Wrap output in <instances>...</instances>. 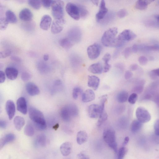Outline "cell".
<instances>
[{
  "label": "cell",
  "mask_w": 159,
  "mask_h": 159,
  "mask_svg": "<svg viewBox=\"0 0 159 159\" xmlns=\"http://www.w3.org/2000/svg\"><path fill=\"white\" fill-rule=\"evenodd\" d=\"M118 29L113 27L109 29L103 35L101 41L103 45L106 47L120 48L123 47L125 42L119 40L116 37Z\"/></svg>",
  "instance_id": "6da1fadb"
},
{
  "label": "cell",
  "mask_w": 159,
  "mask_h": 159,
  "mask_svg": "<svg viewBox=\"0 0 159 159\" xmlns=\"http://www.w3.org/2000/svg\"><path fill=\"white\" fill-rule=\"evenodd\" d=\"M29 115L37 129L44 131L47 128L46 121L42 113L34 107L31 106L28 109Z\"/></svg>",
  "instance_id": "7a4b0ae2"
},
{
  "label": "cell",
  "mask_w": 159,
  "mask_h": 159,
  "mask_svg": "<svg viewBox=\"0 0 159 159\" xmlns=\"http://www.w3.org/2000/svg\"><path fill=\"white\" fill-rule=\"evenodd\" d=\"M104 139L109 147L115 153L118 152V145L116 134L114 130L107 128L104 130L103 134Z\"/></svg>",
  "instance_id": "3957f363"
},
{
  "label": "cell",
  "mask_w": 159,
  "mask_h": 159,
  "mask_svg": "<svg viewBox=\"0 0 159 159\" xmlns=\"http://www.w3.org/2000/svg\"><path fill=\"white\" fill-rule=\"evenodd\" d=\"M52 14L56 20H62L64 18V2L61 1H53L51 5Z\"/></svg>",
  "instance_id": "277c9868"
},
{
  "label": "cell",
  "mask_w": 159,
  "mask_h": 159,
  "mask_svg": "<svg viewBox=\"0 0 159 159\" xmlns=\"http://www.w3.org/2000/svg\"><path fill=\"white\" fill-rule=\"evenodd\" d=\"M136 116L137 120L142 123L149 122L151 116L148 111L142 107H139L136 111Z\"/></svg>",
  "instance_id": "5b68a950"
},
{
  "label": "cell",
  "mask_w": 159,
  "mask_h": 159,
  "mask_svg": "<svg viewBox=\"0 0 159 159\" xmlns=\"http://www.w3.org/2000/svg\"><path fill=\"white\" fill-rule=\"evenodd\" d=\"M66 10L68 15L74 20L78 21L80 18L78 6L73 3H68L66 6Z\"/></svg>",
  "instance_id": "8992f818"
},
{
  "label": "cell",
  "mask_w": 159,
  "mask_h": 159,
  "mask_svg": "<svg viewBox=\"0 0 159 159\" xmlns=\"http://www.w3.org/2000/svg\"><path fill=\"white\" fill-rule=\"evenodd\" d=\"M101 47L97 43L89 46L87 49L88 54L89 58L91 60L96 59L100 55Z\"/></svg>",
  "instance_id": "52a82bcc"
},
{
  "label": "cell",
  "mask_w": 159,
  "mask_h": 159,
  "mask_svg": "<svg viewBox=\"0 0 159 159\" xmlns=\"http://www.w3.org/2000/svg\"><path fill=\"white\" fill-rule=\"evenodd\" d=\"M104 111L101 109L99 105L96 104L91 105L88 108L89 116L92 118H98L101 113Z\"/></svg>",
  "instance_id": "ba28073f"
},
{
  "label": "cell",
  "mask_w": 159,
  "mask_h": 159,
  "mask_svg": "<svg viewBox=\"0 0 159 159\" xmlns=\"http://www.w3.org/2000/svg\"><path fill=\"white\" fill-rule=\"evenodd\" d=\"M136 37V35L132 31L126 30L122 32L117 38L119 40L125 42L132 40Z\"/></svg>",
  "instance_id": "9c48e42d"
},
{
  "label": "cell",
  "mask_w": 159,
  "mask_h": 159,
  "mask_svg": "<svg viewBox=\"0 0 159 159\" xmlns=\"http://www.w3.org/2000/svg\"><path fill=\"white\" fill-rule=\"evenodd\" d=\"M65 23V19L54 20L51 26V32L55 34H58L63 30L64 25Z\"/></svg>",
  "instance_id": "30bf717a"
},
{
  "label": "cell",
  "mask_w": 159,
  "mask_h": 159,
  "mask_svg": "<svg viewBox=\"0 0 159 159\" xmlns=\"http://www.w3.org/2000/svg\"><path fill=\"white\" fill-rule=\"evenodd\" d=\"M108 9L106 8L105 1L103 0L101 2L99 9L96 15L97 21L100 22L103 20L108 12Z\"/></svg>",
  "instance_id": "8fae6325"
},
{
  "label": "cell",
  "mask_w": 159,
  "mask_h": 159,
  "mask_svg": "<svg viewBox=\"0 0 159 159\" xmlns=\"http://www.w3.org/2000/svg\"><path fill=\"white\" fill-rule=\"evenodd\" d=\"M25 88L27 93L31 96L38 95L40 93V90L38 87L33 82L27 83L26 84Z\"/></svg>",
  "instance_id": "7c38bea8"
},
{
  "label": "cell",
  "mask_w": 159,
  "mask_h": 159,
  "mask_svg": "<svg viewBox=\"0 0 159 159\" xmlns=\"http://www.w3.org/2000/svg\"><path fill=\"white\" fill-rule=\"evenodd\" d=\"M5 108L9 119L10 120H11L15 115L16 112L15 104L12 101L8 100L6 103Z\"/></svg>",
  "instance_id": "4fadbf2b"
},
{
  "label": "cell",
  "mask_w": 159,
  "mask_h": 159,
  "mask_svg": "<svg viewBox=\"0 0 159 159\" xmlns=\"http://www.w3.org/2000/svg\"><path fill=\"white\" fill-rule=\"evenodd\" d=\"M18 110L22 113L26 114L27 113V108L26 101L23 97L19 98L17 102Z\"/></svg>",
  "instance_id": "5bb4252c"
},
{
  "label": "cell",
  "mask_w": 159,
  "mask_h": 159,
  "mask_svg": "<svg viewBox=\"0 0 159 159\" xmlns=\"http://www.w3.org/2000/svg\"><path fill=\"white\" fill-rule=\"evenodd\" d=\"M33 15L31 11L27 8L22 10L19 14L20 19L24 22H29L32 19Z\"/></svg>",
  "instance_id": "9a60e30c"
},
{
  "label": "cell",
  "mask_w": 159,
  "mask_h": 159,
  "mask_svg": "<svg viewBox=\"0 0 159 159\" xmlns=\"http://www.w3.org/2000/svg\"><path fill=\"white\" fill-rule=\"evenodd\" d=\"M52 22V19L49 15H46L42 18L40 27L42 30L47 31L50 28Z\"/></svg>",
  "instance_id": "2e32d148"
},
{
  "label": "cell",
  "mask_w": 159,
  "mask_h": 159,
  "mask_svg": "<svg viewBox=\"0 0 159 159\" xmlns=\"http://www.w3.org/2000/svg\"><path fill=\"white\" fill-rule=\"evenodd\" d=\"M69 38L72 42H78L80 40L81 34L80 30L77 28L72 29L70 32Z\"/></svg>",
  "instance_id": "e0dca14e"
},
{
  "label": "cell",
  "mask_w": 159,
  "mask_h": 159,
  "mask_svg": "<svg viewBox=\"0 0 159 159\" xmlns=\"http://www.w3.org/2000/svg\"><path fill=\"white\" fill-rule=\"evenodd\" d=\"M60 114L62 120L65 122H68L72 117V114L68 105L63 107L60 111Z\"/></svg>",
  "instance_id": "ac0fdd59"
},
{
  "label": "cell",
  "mask_w": 159,
  "mask_h": 159,
  "mask_svg": "<svg viewBox=\"0 0 159 159\" xmlns=\"http://www.w3.org/2000/svg\"><path fill=\"white\" fill-rule=\"evenodd\" d=\"M100 82V79L95 76H89L88 85L89 87L96 91L98 89Z\"/></svg>",
  "instance_id": "d6986e66"
},
{
  "label": "cell",
  "mask_w": 159,
  "mask_h": 159,
  "mask_svg": "<svg viewBox=\"0 0 159 159\" xmlns=\"http://www.w3.org/2000/svg\"><path fill=\"white\" fill-rule=\"evenodd\" d=\"M5 72L7 78L11 80H15L18 75V70L12 67L7 68L6 69Z\"/></svg>",
  "instance_id": "ffe728a7"
},
{
  "label": "cell",
  "mask_w": 159,
  "mask_h": 159,
  "mask_svg": "<svg viewBox=\"0 0 159 159\" xmlns=\"http://www.w3.org/2000/svg\"><path fill=\"white\" fill-rule=\"evenodd\" d=\"M95 97L94 92L91 90H86L82 94V100L84 103H88L94 100Z\"/></svg>",
  "instance_id": "44dd1931"
},
{
  "label": "cell",
  "mask_w": 159,
  "mask_h": 159,
  "mask_svg": "<svg viewBox=\"0 0 159 159\" xmlns=\"http://www.w3.org/2000/svg\"><path fill=\"white\" fill-rule=\"evenodd\" d=\"M15 139V136L12 133L6 134L1 139L0 148L2 149L6 144L13 141Z\"/></svg>",
  "instance_id": "7402d4cb"
},
{
  "label": "cell",
  "mask_w": 159,
  "mask_h": 159,
  "mask_svg": "<svg viewBox=\"0 0 159 159\" xmlns=\"http://www.w3.org/2000/svg\"><path fill=\"white\" fill-rule=\"evenodd\" d=\"M72 147V144L70 142H66L63 143L60 147L61 154L65 156L69 155L71 153Z\"/></svg>",
  "instance_id": "603a6c76"
},
{
  "label": "cell",
  "mask_w": 159,
  "mask_h": 159,
  "mask_svg": "<svg viewBox=\"0 0 159 159\" xmlns=\"http://www.w3.org/2000/svg\"><path fill=\"white\" fill-rule=\"evenodd\" d=\"M89 71L94 74H100L103 70V66L99 63L93 64L91 65L88 69Z\"/></svg>",
  "instance_id": "cb8c5ba5"
},
{
  "label": "cell",
  "mask_w": 159,
  "mask_h": 159,
  "mask_svg": "<svg viewBox=\"0 0 159 159\" xmlns=\"http://www.w3.org/2000/svg\"><path fill=\"white\" fill-rule=\"evenodd\" d=\"M47 144V139L45 135L41 134L36 137L35 141V146L37 147H45Z\"/></svg>",
  "instance_id": "d4e9b609"
},
{
  "label": "cell",
  "mask_w": 159,
  "mask_h": 159,
  "mask_svg": "<svg viewBox=\"0 0 159 159\" xmlns=\"http://www.w3.org/2000/svg\"><path fill=\"white\" fill-rule=\"evenodd\" d=\"M138 51H158L159 45L158 44H154L151 46L144 45H137Z\"/></svg>",
  "instance_id": "484cf974"
},
{
  "label": "cell",
  "mask_w": 159,
  "mask_h": 159,
  "mask_svg": "<svg viewBox=\"0 0 159 159\" xmlns=\"http://www.w3.org/2000/svg\"><path fill=\"white\" fill-rule=\"evenodd\" d=\"M13 123L15 128L18 131H20L25 124V121L23 118L17 116L14 118Z\"/></svg>",
  "instance_id": "4316f807"
},
{
  "label": "cell",
  "mask_w": 159,
  "mask_h": 159,
  "mask_svg": "<svg viewBox=\"0 0 159 159\" xmlns=\"http://www.w3.org/2000/svg\"><path fill=\"white\" fill-rule=\"evenodd\" d=\"M153 0H150V1H143V0H139L137 1L135 5L136 8L140 10H144L146 9L148 7V5L153 2Z\"/></svg>",
  "instance_id": "83f0119b"
},
{
  "label": "cell",
  "mask_w": 159,
  "mask_h": 159,
  "mask_svg": "<svg viewBox=\"0 0 159 159\" xmlns=\"http://www.w3.org/2000/svg\"><path fill=\"white\" fill-rule=\"evenodd\" d=\"M88 136L87 133L84 131H80L77 134V141L79 144H82L88 141Z\"/></svg>",
  "instance_id": "f1b7e54d"
},
{
  "label": "cell",
  "mask_w": 159,
  "mask_h": 159,
  "mask_svg": "<svg viewBox=\"0 0 159 159\" xmlns=\"http://www.w3.org/2000/svg\"><path fill=\"white\" fill-rule=\"evenodd\" d=\"M59 43L60 46L66 49L70 48L74 45L73 42L68 38H64L60 40Z\"/></svg>",
  "instance_id": "f546056e"
},
{
  "label": "cell",
  "mask_w": 159,
  "mask_h": 159,
  "mask_svg": "<svg viewBox=\"0 0 159 159\" xmlns=\"http://www.w3.org/2000/svg\"><path fill=\"white\" fill-rule=\"evenodd\" d=\"M5 15L6 18L9 22L14 24L17 22L18 20L15 14L11 10L7 11Z\"/></svg>",
  "instance_id": "4dcf8cb0"
},
{
  "label": "cell",
  "mask_w": 159,
  "mask_h": 159,
  "mask_svg": "<svg viewBox=\"0 0 159 159\" xmlns=\"http://www.w3.org/2000/svg\"><path fill=\"white\" fill-rule=\"evenodd\" d=\"M142 125V123L138 120L134 121L131 126V131L134 133L138 132L141 128Z\"/></svg>",
  "instance_id": "1f68e13d"
},
{
  "label": "cell",
  "mask_w": 159,
  "mask_h": 159,
  "mask_svg": "<svg viewBox=\"0 0 159 159\" xmlns=\"http://www.w3.org/2000/svg\"><path fill=\"white\" fill-rule=\"evenodd\" d=\"M128 98V94L125 91H122L117 95V99L118 102L123 103L126 102Z\"/></svg>",
  "instance_id": "d6a6232c"
},
{
  "label": "cell",
  "mask_w": 159,
  "mask_h": 159,
  "mask_svg": "<svg viewBox=\"0 0 159 159\" xmlns=\"http://www.w3.org/2000/svg\"><path fill=\"white\" fill-rule=\"evenodd\" d=\"M111 58L110 54L108 53L105 54L102 60L105 63L104 70L105 73L108 72L111 68V65L108 63L111 59Z\"/></svg>",
  "instance_id": "836d02e7"
},
{
  "label": "cell",
  "mask_w": 159,
  "mask_h": 159,
  "mask_svg": "<svg viewBox=\"0 0 159 159\" xmlns=\"http://www.w3.org/2000/svg\"><path fill=\"white\" fill-rule=\"evenodd\" d=\"M25 134L28 137H32L35 134V130L33 126L30 124H27L24 129Z\"/></svg>",
  "instance_id": "e575fe53"
},
{
  "label": "cell",
  "mask_w": 159,
  "mask_h": 159,
  "mask_svg": "<svg viewBox=\"0 0 159 159\" xmlns=\"http://www.w3.org/2000/svg\"><path fill=\"white\" fill-rule=\"evenodd\" d=\"M108 117L107 113L104 111L100 114L97 123V125L100 126L104 123L108 119Z\"/></svg>",
  "instance_id": "d590c367"
},
{
  "label": "cell",
  "mask_w": 159,
  "mask_h": 159,
  "mask_svg": "<svg viewBox=\"0 0 159 159\" xmlns=\"http://www.w3.org/2000/svg\"><path fill=\"white\" fill-rule=\"evenodd\" d=\"M144 81H141L139 82L134 87L133 91L134 93L137 94H140L143 91L144 89Z\"/></svg>",
  "instance_id": "8d00e7d4"
},
{
  "label": "cell",
  "mask_w": 159,
  "mask_h": 159,
  "mask_svg": "<svg viewBox=\"0 0 159 159\" xmlns=\"http://www.w3.org/2000/svg\"><path fill=\"white\" fill-rule=\"evenodd\" d=\"M78 6L79 9L80 18L84 19L87 17L89 14L88 11L83 6L79 5Z\"/></svg>",
  "instance_id": "74e56055"
},
{
  "label": "cell",
  "mask_w": 159,
  "mask_h": 159,
  "mask_svg": "<svg viewBox=\"0 0 159 159\" xmlns=\"http://www.w3.org/2000/svg\"><path fill=\"white\" fill-rule=\"evenodd\" d=\"M154 20L151 19L147 20L145 21L144 23L147 26L149 27L158 28L159 21L154 18Z\"/></svg>",
  "instance_id": "f35d334b"
},
{
  "label": "cell",
  "mask_w": 159,
  "mask_h": 159,
  "mask_svg": "<svg viewBox=\"0 0 159 159\" xmlns=\"http://www.w3.org/2000/svg\"><path fill=\"white\" fill-rule=\"evenodd\" d=\"M28 4L29 5L34 8L38 10L39 9L41 6V2L40 1H35V0H30L28 1Z\"/></svg>",
  "instance_id": "ab89813d"
},
{
  "label": "cell",
  "mask_w": 159,
  "mask_h": 159,
  "mask_svg": "<svg viewBox=\"0 0 159 159\" xmlns=\"http://www.w3.org/2000/svg\"><path fill=\"white\" fill-rule=\"evenodd\" d=\"M9 22L6 18H1L0 19V28L2 31L5 30L7 28Z\"/></svg>",
  "instance_id": "60d3db41"
},
{
  "label": "cell",
  "mask_w": 159,
  "mask_h": 159,
  "mask_svg": "<svg viewBox=\"0 0 159 159\" xmlns=\"http://www.w3.org/2000/svg\"><path fill=\"white\" fill-rule=\"evenodd\" d=\"M114 15L113 12H111L107 14L104 19L100 22L107 24L111 22L114 18Z\"/></svg>",
  "instance_id": "b9f144b4"
},
{
  "label": "cell",
  "mask_w": 159,
  "mask_h": 159,
  "mask_svg": "<svg viewBox=\"0 0 159 159\" xmlns=\"http://www.w3.org/2000/svg\"><path fill=\"white\" fill-rule=\"evenodd\" d=\"M138 98L137 94L133 93L130 95L128 98V102L132 104H135L137 102Z\"/></svg>",
  "instance_id": "7bdbcfd3"
},
{
  "label": "cell",
  "mask_w": 159,
  "mask_h": 159,
  "mask_svg": "<svg viewBox=\"0 0 159 159\" xmlns=\"http://www.w3.org/2000/svg\"><path fill=\"white\" fill-rule=\"evenodd\" d=\"M127 152L128 150L126 148L124 147L121 148L118 153V158L123 159L126 155Z\"/></svg>",
  "instance_id": "ee69618b"
},
{
  "label": "cell",
  "mask_w": 159,
  "mask_h": 159,
  "mask_svg": "<svg viewBox=\"0 0 159 159\" xmlns=\"http://www.w3.org/2000/svg\"><path fill=\"white\" fill-rule=\"evenodd\" d=\"M159 69L157 68L151 70L149 73V75L153 79H156L159 77Z\"/></svg>",
  "instance_id": "f6af8a7d"
},
{
  "label": "cell",
  "mask_w": 159,
  "mask_h": 159,
  "mask_svg": "<svg viewBox=\"0 0 159 159\" xmlns=\"http://www.w3.org/2000/svg\"><path fill=\"white\" fill-rule=\"evenodd\" d=\"M107 101V95H105L101 97L99 106L103 111H104V107Z\"/></svg>",
  "instance_id": "bcb514c9"
},
{
  "label": "cell",
  "mask_w": 159,
  "mask_h": 159,
  "mask_svg": "<svg viewBox=\"0 0 159 159\" xmlns=\"http://www.w3.org/2000/svg\"><path fill=\"white\" fill-rule=\"evenodd\" d=\"M82 92V90L79 87L75 88L73 91V97L74 99L78 98L79 94Z\"/></svg>",
  "instance_id": "7dc6e473"
},
{
  "label": "cell",
  "mask_w": 159,
  "mask_h": 159,
  "mask_svg": "<svg viewBox=\"0 0 159 159\" xmlns=\"http://www.w3.org/2000/svg\"><path fill=\"white\" fill-rule=\"evenodd\" d=\"M11 51L9 50H6L2 51L0 53L1 58L4 59L9 56L11 54Z\"/></svg>",
  "instance_id": "c3c4849f"
},
{
  "label": "cell",
  "mask_w": 159,
  "mask_h": 159,
  "mask_svg": "<svg viewBox=\"0 0 159 159\" xmlns=\"http://www.w3.org/2000/svg\"><path fill=\"white\" fill-rule=\"evenodd\" d=\"M31 75L28 72H25L22 73L21 76V78L22 80L24 81H27L29 80L31 78Z\"/></svg>",
  "instance_id": "681fc988"
},
{
  "label": "cell",
  "mask_w": 159,
  "mask_h": 159,
  "mask_svg": "<svg viewBox=\"0 0 159 159\" xmlns=\"http://www.w3.org/2000/svg\"><path fill=\"white\" fill-rule=\"evenodd\" d=\"M139 63L141 65H144L147 64L148 62V59L146 57L142 56L139 57L138 59Z\"/></svg>",
  "instance_id": "f907efd6"
},
{
  "label": "cell",
  "mask_w": 159,
  "mask_h": 159,
  "mask_svg": "<svg viewBox=\"0 0 159 159\" xmlns=\"http://www.w3.org/2000/svg\"><path fill=\"white\" fill-rule=\"evenodd\" d=\"M128 14L127 10L125 9H122L119 11L118 13V15L120 18H123L125 17Z\"/></svg>",
  "instance_id": "816d5d0a"
},
{
  "label": "cell",
  "mask_w": 159,
  "mask_h": 159,
  "mask_svg": "<svg viewBox=\"0 0 159 159\" xmlns=\"http://www.w3.org/2000/svg\"><path fill=\"white\" fill-rule=\"evenodd\" d=\"M42 5L45 7L48 8L51 5L53 1H41Z\"/></svg>",
  "instance_id": "f5cc1de1"
},
{
  "label": "cell",
  "mask_w": 159,
  "mask_h": 159,
  "mask_svg": "<svg viewBox=\"0 0 159 159\" xmlns=\"http://www.w3.org/2000/svg\"><path fill=\"white\" fill-rule=\"evenodd\" d=\"M154 128L155 134L158 136L159 135V121L157 120L155 122L154 124Z\"/></svg>",
  "instance_id": "db71d44e"
},
{
  "label": "cell",
  "mask_w": 159,
  "mask_h": 159,
  "mask_svg": "<svg viewBox=\"0 0 159 159\" xmlns=\"http://www.w3.org/2000/svg\"><path fill=\"white\" fill-rule=\"evenodd\" d=\"M131 49L130 48H126L123 52V54L125 58H127L131 53Z\"/></svg>",
  "instance_id": "11a10c76"
},
{
  "label": "cell",
  "mask_w": 159,
  "mask_h": 159,
  "mask_svg": "<svg viewBox=\"0 0 159 159\" xmlns=\"http://www.w3.org/2000/svg\"><path fill=\"white\" fill-rule=\"evenodd\" d=\"M6 79L5 75L4 72L0 71V83H2L5 82Z\"/></svg>",
  "instance_id": "9f6ffc18"
},
{
  "label": "cell",
  "mask_w": 159,
  "mask_h": 159,
  "mask_svg": "<svg viewBox=\"0 0 159 159\" xmlns=\"http://www.w3.org/2000/svg\"><path fill=\"white\" fill-rule=\"evenodd\" d=\"M133 76V74L131 71H126L124 77L126 79L128 80L131 78Z\"/></svg>",
  "instance_id": "6f0895ef"
},
{
  "label": "cell",
  "mask_w": 159,
  "mask_h": 159,
  "mask_svg": "<svg viewBox=\"0 0 159 159\" xmlns=\"http://www.w3.org/2000/svg\"><path fill=\"white\" fill-rule=\"evenodd\" d=\"M7 126V122L5 120L0 121V127L2 129H5Z\"/></svg>",
  "instance_id": "680465c9"
},
{
  "label": "cell",
  "mask_w": 159,
  "mask_h": 159,
  "mask_svg": "<svg viewBox=\"0 0 159 159\" xmlns=\"http://www.w3.org/2000/svg\"><path fill=\"white\" fill-rule=\"evenodd\" d=\"M11 59L13 61L17 62H20L21 61V60L20 58L16 56H12L11 57Z\"/></svg>",
  "instance_id": "91938a15"
},
{
  "label": "cell",
  "mask_w": 159,
  "mask_h": 159,
  "mask_svg": "<svg viewBox=\"0 0 159 159\" xmlns=\"http://www.w3.org/2000/svg\"><path fill=\"white\" fill-rule=\"evenodd\" d=\"M78 157L80 159H89V157L84 153L81 152L79 153L78 155Z\"/></svg>",
  "instance_id": "94428289"
},
{
  "label": "cell",
  "mask_w": 159,
  "mask_h": 159,
  "mask_svg": "<svg viewBox=\"0 0 159 159\" xmlns=\"http://www.w3.org/2000/svg\"><path fill=\"white\" fill-rule=\"evenodd\" d=\"M138 68V65L137 64H134L130 66V68L131 70L134 71L137 70Z\"/></svg>",
  "instance_id": "6125c7cd"
},
{
  "label": "cell",
  "mask_w": 159,
  "mask_h": 159,
  "mask_svg": "<svg viewBox=\"0 0 159 159\" xmlns=\"http://www.w3.org/2000/svg\"><path fill=\"white\" fill-rule=\"evenodd\" d=\"M129 140V138L128 137H125L124 142L123 143V145L125 146L128 143Z\"/></svg>",
  "instance_id": "be15d7a7"
},
{
  "label": "cell",
  "mask_w": 159,
  "mask_h": 159,
  "mask_svg": "<svg viewBox=\"0 0 159 159\" xmlns=\"http://www.w3.org/2000/svg\"><path fill=\"white\" fill-rule=\"evenodd\" d=\"M49 56L48 55L45 54L43 56V59L46 61H47L49 59Z\"/></svg>",
  "instance_id": "e7e4bbea"
},
{
  "label": "cell",
  "mask_w": 159,
  "mask_h": 159,
  "mask_svg": "<svg viewBox=\"0 0 159 159\" xmlns=\"http://www.w3.org/2000/svg\"><path fill=\"white\" fill-rule=\"evenodd\" d=\"M59 125L58 124H57L53 127V128L55 130H57L59 127Z\"/></svg>",
  "instance_id": "03108f58"
},
{
  "label": "cell",
  "mask_w": 159,
  "mask_h": 159,
  "mask_svg": "<svg viewBox=\"0 0 159 159\" xmlns=\"http://www.w3.org/2000/svg\"><path fill=\"white\" fill-rule=\"evenodd\" d=\"M92 2L96 6H98V4L99 1H92Z\"/></svg>",
  "instance_id": "003e7915"
}]
</instances>
